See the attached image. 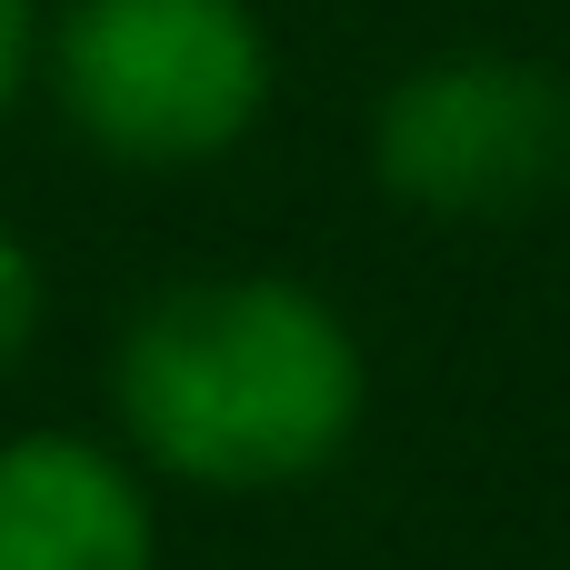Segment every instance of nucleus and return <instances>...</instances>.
Returning a JSON list of instances; mask_svg holds the SVG:
<instances>
[{"instance_id":"20e7f679","label":"nucleus","mask_w":570,"mask_h":570,"mask_svg":"<svg viewBox=\"0 0 570 570\" xmlns=\"http://www.w3.org/2000/svg\"><path fill=\"white\" fill-rule=\"evenodd\" d=\"M0 570H160L150 471L100 431L0 441Z\"/></svg>"},{"instance_id":"f03ea898","label":"nucleus","mask_w":570,"mask_h":570,"mask_svg":"<svg viewBox=\"0 0 570 570\" xmlns=\"http://www.w3.org/2000/svg\"><path fill=\"white\" fill-rule=\"evenodd\" d=\"M40 80L80 150L210 170L271 120L281 40L261 0H60V20H40Z\"/></svg>"},{"instance_id":"423d86ee","label":"nucleus","mask_w":570,"mask_h":570,"mask_svg":"<svg viewBox=\"0 0 570 570\" xmlns=\"http://www.w3.org/2000/svg\"><path fill=\"white\" fill-rule=\"evenodd\" d=\"M40 80V0H0V120Z\"/></svg>"},{"instance_id":"39448f33","label":"nucleus","mask_w":570,"mask_h":570,"mask_svg":"<svg viewBox=\"0 0 570 570\" xmlns=\"http://www.w3.org/2000/svg\"><path fill=\"white\" fill-rule=\"evenodd\" d=\"M40 321H50V271H40L30 230H20V220H0V371H20V361H30Z\"/></svg>"},{"instance_id":"f257e3e1","label":"nucleus","mask_w":570,"mask_h":570,"mask_svg":"<svg viewBox=\"0 0 570 570\" xmlns=\"http://www.w3.org/2000/svg\"><path fill=\"white\" fill-rule=\"evenodd\" d=\"M110 421L150 481L200 501L311 491L371 421L361 321L271 261H210L160 281L110 341Z\"/></svg>"},{"instance_id":"7ed1b4c3","label":"nucleus","mask_w":570,"mask_h":570,"mask_svg":"<svg viewBox=\"0 0 570 570\" xmlns=\"http://www.w3.org/2000/svg\"><path fill=\"white\" fill-rule=\"evenodd\" d=\"M371 180L441 230H501L570 190V80L531 50H431L371 100Z\"/></svg>"}]
</instances>
